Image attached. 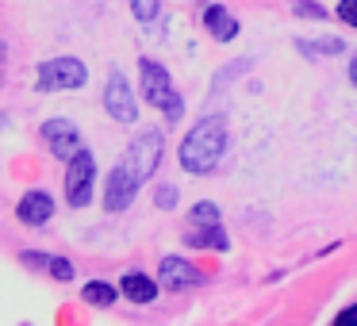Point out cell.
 Here are the masks:
<instances>
[{
	"label": "cell",
	"instance_id": "1",
	"mask_svg": "<svg viewBox=\"0 0 357 326\" xmlns=\"http://www.w3.org/2000/svg\"><path fill=\"white\" fill-rule=\"evenodd\" d=\"M223 150H227L223 116H204L200 123H192V131L185 134V142H181V150H177L181 169L192 173V177H208V173H215Z\"/></svg>",
	"mask_w": 357,
	"mask_h": 326
},
{
	"label": "cell",
	"instance_id": "2",
	"mask_svg": "<svg viewBox=\"0 0 357 326\" xmlns=\"http://www.w3.org/2000/svg\"><path fill=\"white\" fill-rule=\"evenodd\" d=\"M139 77H142V96H146V104H154L169 123H177V119L185 116V96L173 88L169 70H165L162 62H154V58H142Z\"/></svg>",
	"mask_w": 357,
	"mask_h": 326
},
{
	"label": "cell",
	"instance_id": "3",
	"mask_svg": "<svg viewBox=\"0 0 357 326\" xmlns=\"http://www.w3.org/2000/svg\"><path fill=\"white\" fill-rule=\"evenodd\" d=\"M85 81H89L85 62H77L70 54L47 58L39 65V73H35V88L39 93H77V88H85Z\"/></svg>",
	"mask_w": 357,
	"mask_h": 326
},
{
	"label": "cell",
	"instance_id": "4",
	"mask_svg": "<svg viewBox=\"0 0 357 326\" xmlns=\"http://www.w3.org/2000/svg\"><path fill=\"white\" fill-rule=\"evenodd\" d=\"M93 188H96V157H93V150L81 146L66 162V203L70 208H85L93 200Z\"/></svg>",
	"mask_w": 357,
	"mask_h": 326
},
{
	"label": "cell",
	"instance_id": "5",
	"mask_svg": "<svg viewBox=\"0 0 357 326\" xmlns=\"http://www.w3.org/2000/svg\"><path fill=\"white\" fill-rule=\"evenodd\" d=\"M162 150H165L162 131H142L139 139L127 146L123 162L131 165L135 173H139V180H150V177L158 173V165H162Z\"/></svg>",
	"mask_w": 357,
	"mask_h": 326
},
{
	"label": "cell",
	"instance_id": "6",
	"mask_svg": "<svg viewBox=\"0 0 357 326\" xmlns=\"http://www.w3.org/2000/svg\"><path fill=\"white\" fill-rule=\"evenodd\" d=\"M139 173L131 169V165L123 162V157H119L116 162V169L108 173V185H104V208L112 211V215H116V211H127L135 203V192H139Z\"/></svg>",
	"mask_w": 357,
	"mask_h": 326
},
{
	"label": "cell",
	"instance_id": "7",
	"mask_svg": "<svg viewBox=\"0 0 357 326\" xmlns=\"http://www.w3.org/2000/svg\"><path fill=\"white\" fill-rule=\"evenodd\" d=\"M104 111H108L116 123H135L139 119V100H135L131 85L119 70L108 73V85H104Z\"/></svg>",
	"mask_w": 357,
	"mask_h": 326
},
{
	"label": "cell",
	"instance_id": "8",
	"mask_svg": "<svg viewBox=\"0 0 357 326\" xmlns=\"http://www.w3.org/2000/svg\"><path fill=\"white\" fill-rule=\"evenodd\" d=\"M39 139L47 142V150L62 162H70L73 154L81 150V131L73 127V119H47L39 127Z\"/></svg>",
	"mask_w": 357,
	"mask_h": 326
},
{
	"label": "cell",
	"instance_id": "9",
	"mask_svg": "<svg viewBox=\"0 0 357 326\" xmlns=\"http://www.w3.org/2000/svg\"><path fill=\"white\" fill-rule=\"evenodd\" d=\"M50 215H54V200H50V192H43V188H31V192L20 196L16 219H20L24 226H43V223H50Z\"/></svg>",
	"mask_w": 357,
	"mask_h": 326
},
{
	"label": "cell",
	"instance_id": "10",
	"mask_svg": "<svg viewBox=\"0 0 357 326\" xmlns=\"http://www.w3.org/2000/svg\"><path fill=\"white\" fill-rule=\"evenodd\" d=\"M200 24H204V31H208L215 42H231L234 35H238V20H234L223 4H215V0H211V4H204Z\"/></svg>",
	"mask_w": 357,
	"mask_h": 326
},
{
	"label": "cell",
	"instance_id": "11",
	"mask_svg": "<svg viewBox=\"0 0 357 326\" xmlns=\"http://www.w3.org/2000/svg\"><path fill=\"white\" fill-rule=\"evenodd\" d=\"M158 277H162V284L173 288V292L200 284V272H196L192 265L185 261V257H162V265H158Z\"/></svg>",
	"mask_w": 357,
	"mask_h": 326
},
{
	"label": "cell",
	"instance_id": "12",
	"mask_svg": "<svg viewBox=\"0 0 357 326\" xmlns=\"http://www.w3.org/2000/svg\"><path fill=\"white\" fill-rule=\"evenodd\" d=\"M119 292H123V300H131V303H150L158 295V284L146 277V272H127V277L119 280Z\"/></svg>",
	"mask_w": 357,
	"mask_h": 326
},
{
	"label": "cell",
	"instance_id": "13",
	"mask_svg": "<svg viewBox=\"0 0 357 326\" xmlns=\"http://www.w3.org/2000/svg\"><path fill=\"white\" fill-rule=\"evenodd\" d=\"M181 238H185V246H192V249H227V246H231V238L223 234V226H219V223L196 226L192 234H181Z\"/></svg>",
	"mask_w": 357,
	"mask_h": 326
},
{
	"label": "cell",
	"instance_id": "14",
	"mask_svg": "<svg viewBox=\"0 0 357 326\" xmlns=\"http://www.w3.org/2000/svg\"><path fill=\"white\" fill-rule=\"evenodd\" d=\"M81 295H85V303H93V307H112L123 292L112 288V284H104V280H89V284L81 288Z\"/></svg>",
	"mask_w": 357,
	"mask_h": 326
},
{
	"label": "cell",
	"instance_id": "15",
	"mask_svg": "<svg viewBox=\"0 0 357 326\" xmlns=\"http://www.w3.org/2000/svg\"><path fill=\"white\" fill-rule=\"evenodd\" d=\"M188 223H192V226H211V223H219V203L200 200L192 211H188Z\"/></svg>",
	"mask_w": 357,
	"mask_h": 326
},
{
	"label": "cell",
	"instance_id": "16",
	"mask_svg": "<svg viewBox=\"0 0 357 326\" xmlns=\"http://www.w3.org/2000/svg\"><path fill=\"white\" fill-rule=\"evenodd\" d=\"M131 12L139 24H154L158 12H162V0H131Z\"/></svg>",
	"mask_w": 357,
	"mask_h": 326
},
{
	"label": "cell",
	"instance_id": "17",
	"mask_svg": "<svg viewBox=\"0 0 357 326\" xmlns=\"http://www.w3.org/2000/svg\"><path fill=\"white\" fill-rule=\"evenodd\" d=\"M292 12L300 20H326V8L315 4V0H292Z\"/></svg>",
	"mask_w": 357,
	"mask_h": 326
},
{
	"label": "cell",
	"instance_id": "18",
	"mask_svg": "<svg viewBox=\"0 0 357 326\" xmlns=\"http://www.w3.org/2000/svg\"><path fill=\"white\" fill-rule=\"evenodd\" d=\"M154 203L162 211H173V208H177V188H173V185H158L154 188Z\"/></svg>",
	"mask_w": 357,
	"mask_h": 326
},
{
	"label": "cell",
	"instance_id": "19",
	"mask_svg": "<svg viewBox=\"0 0 357 326\" xmlns=\"http://www.w3.org/2000/svg\"><path fill=\"white\" fill-rule=\"evenodd\" d=\"M47 272H50L54 280H62V284H66V280H73V272H77V269H73V261H70V257H54Z\"/></svg>",
	"mask_w": 357,
	"mask_h": 326
},
{
	"label": "cell",
	"instance_id": "20",
	"mask_svg": "<svg viewBox=\"0 0 357 326\" xmlns=\"http://www.w3.org/2000/svg\"><path fill=\"white\" fill-rule=\"evenodd\" d=\"M296 47H300V50H307V47H319V50H323V54H342V50H346V42H342V39H319V42H296Z\"/></svg>",
	"mask_w": 357,
	"mask_h": 326
},
{
	"label": "cell",
	"instance_id": "21",
	"mask_svg": "<svg viewBox=\"0 0 357 326\" xmlns=\"http://www.w3.org/2000/svg\"><path fill=\"white\" fill-rule=\"evenodd\" d=\"M338 20L349 27H357V0H338Z\"/></svg>",
	"mask_w": 357,
	"mask_h": 326
},
{
	"label": "cell",
	"instance_id": "22",
	"mask_svg": "<svg viewBox=\"0 0 357 326\" xmlns=\"http://www.w3.org/2000/svg\"><path fill=\"white\" fill-rule=\"evenodd\" d=\"M20 261H24L27 269L43 272V269H50V261H54V257H47V254H24V257H20Z\"/></svg>",
	"mask_w": 357,
	"mask_h": 326
},
{
	"label": "cell",
	"instance_id": "23",
	"mask_svg": "<svg viewBox=\"0 0 357 326\" xmlns=\"http://www.w3.org/2000/svg\"><path fill=\"white\" fill-rule=\"evenodd\" d=\"M334 323H338V326L357 323V303H354V307H346V311H338V315H334Z\"/></svg>",
	"mask_w": 357,
	"mask_h": 326
},
{
	"label": "cell",
	"instance_id": "24",
	"mask_svg": "<svg viewBox=\"0 0 357 326\" xmlns=\"http://www.w3.org/2000/svg\"><path fill=\"white\" fill-rule=\"evenodd\" d=\"M349 81H354V88H357V58L349 62Z\"/></svg>",
	"mask_w": 357,
	"mask_h": 326
}]
</instances>
